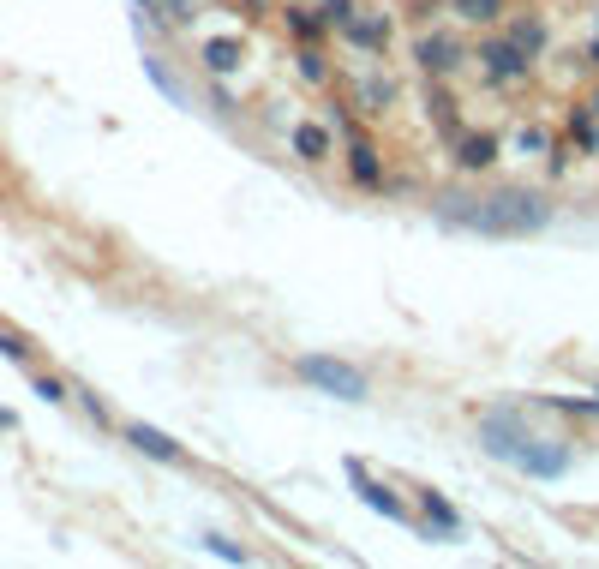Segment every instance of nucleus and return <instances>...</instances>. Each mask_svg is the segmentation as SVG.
I'll return each instance as SVG.
<instances>
[{
  "label": "nucleus",
  "mask_w": 599,
  "mask_h": 569,
  "mask_svg": "<svg viewBox=\"0 0 599 569\" xmlns=\"http://www.w3.org/2000/svg\"><path fill=\"white\" fill-rule=\"evenodd\" d=\"M204 66H210V72H234V66H240V42H210V48H204Z\"/></svg>",
  "instance_id": "nucleus-11"
},
{
  "label": "nucleus",
  "mask_w": 599,
  "mask_h": 569,
  "mask_svg": "<svg viewBox=\"0 0 599 569\" xmlns=\"http://www.w3.org/2000/svg\"><path fill=\"white\" fill-rule=\"evenodd\" d=\"M498 156V138L492 132H456V162L462 168H486Z\"/></svg>",
  "instance_id": "nucleus-8"
},
{
  "label": "nucleus",
  "mask_w": 599,
  "mask_h": 569,
  "mask_svg": "<svg viewBox=\"0 0 599 569\" xmlns=\"http://www.w3.org/2000/svg\"><path fill=\"white\" fill-rule=\"evenodd\" d=\"M348 480H354V498H360V504H372L384 522H408V510H402V504H396V498H390V492H384L366 468H360V462H348Z\"/></svg>",
  "instance_id": "nucleus-4"
},
{
  "label": "nucleus",
  "mask_w": 599,
  "mask_h": 569,
  "mask_svg": "<svg viewBox=\"0 0 599 569\" xmlns=\"http://www.w3.org/2000/svg\"><path fill=\"white\" fill-rule=\"evenodd\" d=\"M420 510H426L432 534H456V528H462V516H456V510H450V504L438 498V492H426V486H420Z\"/></svg>",
  "instance_id": "nucleus-9"
},
{
  "label": "nucleus",
  "mask_w": 599,
  "mask_h": 569,
  "mask_svg": "<svg viewBox=\"0 0 599 569\" xmlns=\"http://www.w3.org/2000/svg\"><path fill=\"white\" fill-rule=\"evenodd\" d=\"M0 354H6V360H24L30 348H24V342H12V336H0Z\"/></svg>",
  "instance_id": "nucleus-19"
},
{
  "label": "nucleus",
  "mask_w": 599,
  "mask_h": 569,
  "mask_svg": "<svg viewBox=\"0 0 599 569\" xmlns=\"http://www.w3.org/2000/svg\"><path fill=\"white\" fill-rule=\"evenodd\" d=\"M480 438H486V450L492 456H504V462H516L522 474H534V480H558L564 468H570V456L564 450H546L540 438H528L522 426H510L504 414H492L486 426H480Z\"/></svg>",
  "instance_id": "nucleus-1"
},
{
  "label": "nucleus",
  "mask_w": 599,
  "mask_h": 569,
  "mask_svg": "<svg viewBox=\"0 0 599 569\" xmlns=\"http://www.w3.org/2000/svg\"><path fill=\"white\" fill-rule=\"evenodd\" d=\"M414 60H420L426 72H450V66L462 60V48H456L450 36H420V42H414Z\"/></svg>",
  "instance_id": "nucleus-7"
},
{
  "label": "nucleus",
  "mask_w": 599,
  "mask_h": 569,
  "mask_svg": "<svg viewBox=\"0 0 599 569\" xmlns=\"http://www.w3.org/2000/svg\"><path fill=\"white\" fill-rule=\"evenodd\" d=\"M510 42H522V48L534 54V48H546V24H534V18H522V24L510 30Z\"/></svg>",
  "instance_id": "nucleus-13"
},
{
  "label": "nucleus",
  "mask_w": 599,
  "mask_h": 569,
  "mask_svg": "<svg viewBox=\"0 0 599 569\" xmlns=\"http://www.w3.org/2000/svg\"><path fill=\"white\" fill-rule=\"evenodd\" d=\"M354 180H360V186L378 180V156H372V144H354Z\"/></svg>",
  "instance_id": "nucleus-14"
},
{
  "label": "nucleus",
  "mask_w": 599,
  "mask_h": 569,
  "mask_svg": "<svg viewBox=\"0 0 599 569\" xmlns=\"http://www.w3.org/2000/svg\"><path fill=\"white\" fill-rule=\"evenodd\" d=\"M456 12H462V18H480V24H486V18H498V12H504V0H456Z\"/></svg>",
  "instance_id": "nucleus-15"
},
{
  "label": "nucleus",
  "mask_w": 599,
  "mask_h": 569,
  "mask_svg": "<svg viewBox=\"0 0 599 569\" xmlns=\"http://www.w3.org/2000/svg\"><path fill=\"white\" fill-rule=\"evenodd\" d=\"M204 546H210V552H216V558H228V564H240V546H228V540H222V534H210V540H204Z\"/></svg>",
  "instance_id": "nucleus-17"
},
{
  "label": "nucleus",
  "mask_w": 599,
  "mask_h": 569,
  "mask_svg": "<svg viewBox=\"0 0 599 569\" xmlns=\"http://www.w3.org/2000/svg\"><path fill=\"white\" fill-rule=\"evenodd\" d=\"M36 396H42V402H66V390H60L54 378H36Z\"/></svg>",
  "instance_id": "nucleus-18"
},
{
  "label": "nucleus",
  "mask_w": 599,
  "mask_h": 569,
  "mask_svg": "<svg viewBox=\"0 0 599 569\" xmlns=\"http://www.w3.org/2000/svg\"><path fill=\"white\" fill-rule=\"evenodd\" d=\"M546 216L552 210L534 192H504V198H492V210H474L468 222L486 234H534V228H546Z\"/></svg>",
  "instance_id": "nucleus-2"
},
{
  "label": "nucleus",
  "mask_w": 599,
  "mask_h": 569,
  "mask_svg": "<svg viewBox=\"0 0 599 569\" xmlns=\"http://www.w3.org/2000/svg\"><path fill=\"white\" fill-rule=\"evenodd\" d=\"M486 72L504 84V78H522L528 72V48L522 42H486Z\"/></svg>",
  "instance_id": "nucleus-6"
},
{
  "label": "nucleus",
  "mask_w": 599,
  "mask_h": 569,
  "mask_svg": "<svg viewBox=\"0 0 599 569\" xmlns=\"http://www.w3.org/2000/svg\"><path fill=\"white\" fill-rule=\"evenodd\" d=\"M300 378H306V384H318V390H324V396H336V402H366V378H360L348 360L306 354V360H300Z\"/></svg>",
  "instance_id": "nucleus-3"
},
{
  "label": "nucleus",
  "mask_w": 599,
  "mask_h": 569,
  "mask_svg": "<svg viewBox=\"0 0 599 569\" xmlns=\"http://www.w3.org/2000/svg\"><path fill=\"white\" fill-rule=\"evenodd\" d=\"M126 444H138V450H144V456H156V462H186V450H180L168 432L144 426V420H126Z\"/></svg>",
  "instance_id": "nucleus-5"
},
{
  "label": "nucleus",
  "mask_w": 599,
  "mask_h": 569,
  "mask_svg": "<svg viewBox=\"0 0 599 569\" xmlns=\"http://www.w3.org/2000/svg\"><path fill=\"white\" fill-rule=\"evenodd\" d=\"M0 426H12V414H6V408H0Z\"/></svg>",
  "instance_id": "nucleus-21"
},
{
  "label": "nucleus",
  "mask_w": 599,
  "mask_h": 569,
  "mask_svg": "<svg viewBox=\"0 0 599 569\" xmlns=\"http://www.w3.org/2000/svg\"><path fill=\"white\" fill-rule=\"evenodd\" d=\"M138 18H144V24H150V18H156V6H150V0H138Z\"/></svg>",
  "instance_id": "nucleus-20"
},
{
  "label": "nucleus",
  "mask_w": 599,
  "mask_h": 569,
  "mask_svg": "<svg viewBox=\"0 0 599 569\" xmlns=\"http://www.w3.org/2000/svg\"><path fill=\"white\" fill-rule=\"evenodd\" d=\"M348 36H354L360 48H384V18H354Z\"/></svg>",
  "instance_id": "nucleus-12"
},
{
  "label": "nucleus",
  "mask_w": 599,
  "mask_h": 569,
  "mask_svg": "<svg viewBox=\"0 0 599 569\" xmlns=\"http://www.w3.org/2000/svg\"><path fill=\"white\" fill-rule=\"evenodd\" d=\"M294 150H300L306 162H324V156H330V132L306 120V126H294Z\"/></svg>",
  "instance_id": "nucleus-10"
},
{
  "label": "nucleus",
  "mask_w": 599,
  "mask_h": 569,
  "mask_svg": "<svg viewBox=\"0 0 599 569\" xmlns=\"http://www.w3.org/2000/svg\"><path fill=\"white\" fill-rule=\"evenodd\" d=\"M594 60H599V42H594Z\"/></svg>",
  "instance_id": "nucleus-22"
},
{
  "label": "nucleus",
  "mask_w": 599,
  "mask_h": 569,
  "mask_svg": "<svg viewBox=\"0 0 599 569\" xmlns=\"http://www.w3.org/2000/svg\"><path fill=\"white\" fill-rule=\"evenodd\" d=\"M294 30H300V36H312V30H324V18H312L306 6H294Z\"/></svg>",
  "instance_id": "nucleus-16"
}]
</instances>
